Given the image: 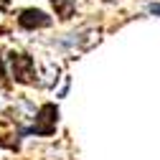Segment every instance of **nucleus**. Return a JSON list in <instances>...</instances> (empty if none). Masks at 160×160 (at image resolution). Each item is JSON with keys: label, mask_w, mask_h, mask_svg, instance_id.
I'll use <instances>...</instances> for the list:
<instances>
[{"label": "nucleus", "mask_w": 160, "mask_h": 160, "mask_svg": "<svg viewBox=\"0 0 160 160\" xmlns=\"http://www.w3.org/2000/svg\"><path fill=\"white\" fill-rule=\"evenodd\" d=\"M56 122H58V107L46 102L38 109V117H36V125L28 127V130H21V135H38V137H51L56 132Z\"/></svg>", "instance_id": "obj_1"}, {"label": "nucleus", "mask_w": 160, "mask_h": 160, "mask_svg": "<svg viewBox=\"0 0 160 160\" xmlns=\"http://www.w3.org/2000/svg\"><path fill=\"white\" fill-rule=\"evenodd\" d=\"M8 64H10L13 79L18 84H36V66H33V58L28 53L10 51L8 53Z\"/></svg>", "instance_id": "obj_2"}, {"label": "nucleus", "mask_w": 160, "mask_h": 160, "mask_svg": "<svg viewBox=\"0 0 160 160\" xmlns=\"http://www.w3.org/2000/svg\"><path fill=\"white\" fill-rule=\"evenodd\" d=\"M18 26L31 31V28H48L51 26V15H46L38 8H26L21 15H18Z\"/></svg>", "instance_id": "obj_3"}, {"label": "nucleus", "mask_w": 160, "mask_h": 160, "mask_svg": "<svg viewBox=\"0 0 160 160\" xmlns=\"http://www.w3.org/2000/svg\"><path fill=\"white\" fill-rule=\"evenodd\" d=\"M53 8H56V15L61 18V21H69L74 15V8H76V0H51Z\"/></svg>", "instance_id": "obj_4"}, {"label": "nucleus", "mask_w": 160, "mask_h": 160, "mask_svg": "<svg viewBox=\"0 0 160 160\" xmlns=\"http://www.w3.org/2000/svg\"><path fill=\"white\" fill-rule=\"evenodd\" d=\"M148 10H150L152 15H160V3H150V5H148Z\"/></svg>", "instance_id": "obj_5"}, {"label": "nucleus", "mask_w": 160, "mask_h": 160, "mask_svg": "<svg viewBox=\"0 0 160 160\" xmlns=\"http://www.w3.org/2000/svg\"><path fill=\"white\" fill-rule=\"evenodd\" d=\"M104 3H109V0H104Z\"/></svg>", "instance_id": "obj_6"}, {"label": "nucleus", "mask_w": 160, "mask_h": 160, "mask_svg": "<svg viewBox=\"0 0 160 160\" xmlns=\"http://www.w3.org/2000/svg\"><path fill=\"white\" fill-rule=\"evenodd\" d=\"M0 66H3V64H0Z\"/></svg>", "instance_id": "obj_7"}]
</instances>
